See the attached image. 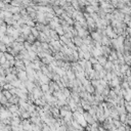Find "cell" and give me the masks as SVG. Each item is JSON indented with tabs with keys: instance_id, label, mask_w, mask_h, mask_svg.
<instances>
[{
	"instance_id": "4",
	"label": "cell",
	"mask_w": 131,
	"mask_h": 131,
	"mask_svg": "<svg viewBox=\"0 0 131 131\" xmlns=\"http://www.w3.org/2000/svg\"><path fill=\"white\" fill-rule=\"evenodd\" d=\"M9 12H11L12 15H15V13H19L21 11V7H15V6H11L10 7V9L8 10Z\"/></svg>"
},
{
	"instance_id": "11",
	"label": "cell",
	"mask_w": 131,
	"mask_h": 131,
	"mask_svg": "<svg viewBox=\"0 0 131 131\" xmlns=\"http://www.w3.org/2000/svg\"><path fill=\"white\" fill-rule=\"evenodd\" d=\"M9 111H10V112H16V111H18V105H11L9 107Z\"/></svg>"
},
{
	"instance_id": "16",
	"label": "cell",
	"mask_w": 131,
	"mask_h": 131,
	"mask_svg": "<svg viewBox=\"0 0 131 131\" xmlns=\"http://www.w3.org/2000/svg\"><path fill=\"white\" fill-rule=\"evenodd\" d=\"M51 1H54V0H51Z\"/></svg>"
},
{
	"instance_id": "1",
	"label": "cell",
	"mask_w": 131,
	"mask_h": 131,
	"mask_svg": "<svg viewBox=\"0 0 131 131\" xmlns=\"http://www.w3.org/2000/svg\"><path fill=\"white\" fill-rule=\"evenodd\" d=\"M18 77H19V81H27V73H26V71H19L18 72Z\"/></svg>"
},
{
	"instance_id": "8",
	"label": "cell",
	"mask_w": 131,
	"mask_h": 131,
	"mask_svg": "<svg viewBox=\"0 0 131 131\" xmlns=\"http://www.w3.org/2000/svg\"><path fill=\"white\" fill-rule=\"evenodd\" d=\"M40 86H41V90L44 91V92H47V91L49 90V85L48 84H42Z\"/></svg>"
},
{
	"instance_id": "14",
	"label": "cell",
	"mask_w": 131,
	"mask_h": 131,
	"mask_svg": "<svg viewBox=\"0 0 131 131\" xmlns=\"http://www.w3.org/2000/svg\"><path fill=\"white\" fill-rule=\"evenodd\" d=\"M4 6H5V3H4L3 1H1V0H0V9H2V10H3Z\"/></svg>"
},
{
	"instance_id": "3",
	"label": "cell",
	"mask_w": 131,
	"mask_h": 131,
	"mask_svg": "<svg viewBox=\"0 0 131 131\" xmlns=\"http://www.w3.org/2000/svg\"><path fill=\"white\" fill-rule=\"evenodd\" d=\"M11 6H15V7H21L22 6V1L19 0H11L9 3Z\"/></svg>"
},
{
	"instance_id": "6",
	"label": "cell",
	"mask_w": 131,
	"mask_h": 131,
	"mask_svg": "<svg viewBox=\"0 0 131 131\" xmlns=\"http://www.w3.org/2000/svg\"><path fill=\"white\" fill-rule=\"evenodd\" d=\"M85 12L88 13V15H91V13H93V7L91 6V5H87V6H85Z\"/></svg>"
},
{
	"instance_id": "5",
	"label": "cell",
	"mask_w": 131,
	"mask_h": 131,
	"mask_svg": "<svg viewBox=\"0 0 131 131\" xmlns=\"http://www.w3.org/2000/svg\"><path fill=\"white\" fill-rule=\"evenodd\" d=\"M92 66H93V69H92V70H94V71L97 72V73H98V72H100L102 69H104V68H102V66H100L98 63L94 64V65H92Z\"/></svg>"
},
{
	"instance_id": "2",
	"label": "cell",
	"mask_w": 131,
	"mask_h": 131,
	"mask_svg": "<svg viewBox=\"0 0 131 131\" xmlns=\"http://www.w3.org/2000/svg\"><path fill=\"white\" fill-rule=\"evenodd\" d=\"M96 60H97V63H98L100 66H102V67H104L105 65V63L108 62L107 57H105V56H98V57H96Z\"/></svg>"
},
{
	"instance_id": "10",
	"label": "cell",
	"mask_w": 131,
	"mask_h": 131,
	"mask_svg": "<svg viewBox=\"0 0 131 131\" xmlns=\"http://www.w3.org/2000/svg\"><path fill=\"white\" fill-rule=\"evenodd\" d=\"M2 88H4L5 90H10V89L13 88V87H12V85L10 84V83H5V84L3 85V87H2Z\"/></svg>"
},
{
	"instance_id": "13",
	"label": "cell",
	"mask_w": 131,
	"mask_h": 131,
	"mask_svg": "<svg viewBox=\"0 0 131 131\" xmlns=\"http://www.w3.org/2000/svg\"><path fill=\"white\" fill-rule=\"evenodd\" d=\"M5 62H6V58L4 57V55H3V56L0 57V65H3V64H4Z\"/></svg>"
},
{
	"instance_id": "9",
	"label": "cell",
	"mask_w": 131,
	"mask_h": 131,
	"mask_svg": "<svg viewBox=\"0 0 131 131\" xmlns=\"http://www.w3.org/2000/svg\"><path fill=\"white\" fill-rule=\"evenodd\" d=\"M21 18H22V15H19V13H15V15H12V18H11V19H12L15 22H18Z\"/></svg>"
},
{
	"instance_id": "15",
	"label": "cell",
	"mask_w": 131,
	"mask_h": 131,
	"mask_svg": "<svg viewBox=\"0 0 131 131\" xmlns=\"http://www.w3.org/2000/svg\"><path fill=\"white\" fill-rule=\"evenodd\" d=\"M1 1H3L5 4H7V3H10V1H11V0H1Z\"/></svg>"
},
{
	"instance_id": "12",
	"label": "cell",
	"mask_w": 131,
	"mask_h": 131,
	"mask_svg": "<svg viewBox=\"0 0 131 131\" xmlns=\"http://www.w3.org/2000/svg\"><path fill=\"white\" fill-rule=\"evenodd\" d=\"M89 62L91 63V65H94V64L97 63V60L95 57H90V60H89Z\"/></svg>"
},
{
	"instance_id": "7",
	"label": "cell",
	"mask_w": 131,
	"mask_h": 131,
	"mask_svg": "<svg viewBox=\"0 0 131 131\" xmlns=\"http://www.w3.org/2000/svg\"><path fill=\"white\" fill-rule=\"evenodd\" d=\"M39 33H40V32H38L37 30H36V28H35V27L31 28V34H32L33 36H34V37H38Z\"/></svg>"
}]
</instances>
